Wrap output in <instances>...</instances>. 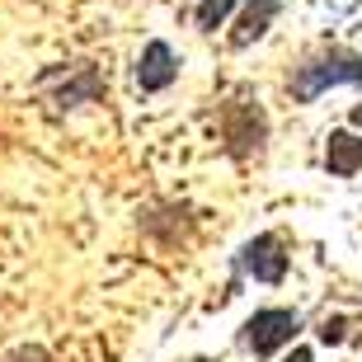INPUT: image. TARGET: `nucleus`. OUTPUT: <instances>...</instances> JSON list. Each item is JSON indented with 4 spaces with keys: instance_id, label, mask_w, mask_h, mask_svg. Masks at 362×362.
Segmentation results:
<instances>
[{
    "instance_id": "obj_14",
    "label": "nucleus",
    "mask_w": 362,
    "mask_h": 362,
    "mask_svg": "<svg viewBox=\"0 0 362 362\" xmlns=\"http://www.w3.org/2000/svg\"><path fill=\"white\" fill-rule=\"evenodd\" d=\"M193 362H212V358H193Z\"/></svg>"
},
{
    "instance_id": "obj_12",
    "label": "nucleus",
    "mask_w": 362,
    "mask_h": 362,
    "mask_svg": "<svg viewBox=\"0 0 362 362\" xmlns=\"http://www.w3.org/2000/svg\"><path fill=\"white\" fill-rule=\"evenodd\" d=\"M282 362H310V349H292V358H282Z\"/></svg>"
},
{
    "instance_id": "obj_1",
    "label": "nucleus",
    "mask_w": 362,
    "mask_h": 362,
    "mask_svg": "<svg viewBox=\"0 0 362 362\" xmlns=\"http://www.w3.org/2000/svg\"><path fill=\"white\" fill-rule=\"evenodd\" d=\"M339 85H362V52L353 47H325L320 57H306L292 71L296 104H315L325 90H339Z\"/></svg>"
},
{
    "instance_id": "obj_3",
    "label": "nucleus",
    "mask_w": 362,
    "mask_h": 362,
    "mask_svg": "<svg viewBox=\"0 0 362 362\" xmlns=\"http://www.w3.org/2000/svg\"><path fill=\"white\" fill-rule=\"evenodd\" d=\"M235 264H240L255 282H273V287H278V282L287 278V255H282V240L273 235V230H264V235H255V240H245L240 255H235Z\"/></svg>"
},
{
    "instance_id": "obj_4",
    "label": "nucleus",
    "mask_w": 362,
    "mask_h": 362,
    "mask_svg": "<svg viewBox=\"0 0 362 362\" xmlns=\"http://www.w3.org/2000/svg\"><path fill=\"white\" fill-rule=\"evenodd\" d=\"M179 81V57H175V47L170 42H146L141 47V62H136V85L146 94H160V90H170V85Z\"/></svg>"
},
{
    "instance_id": "obj_6",
    "label": "nucleus",
    "mask_w": 362,
    "mask_h": 362,
    "mask_svg": "<svg viewBox=\"0 0 362 362\" xmlns=\"http://www.w3.org/2000/svg\"><path fill=\"white\" fill-rule=\"evenodd\" d=\"M62 76H66V85L57 90V108H81V104H94V99L104 94V76H99L90 62H81V66H66Z\"/></svg>"
},
{
    "instance_id": "obj_9",
    "label": "nucleus",
    "mask_w": 362,
    "mask_h": 362,
    "mask_svg": "<svg viewBox=\"0 0 362 362\" xmlns=\"http://www.w3.org/2000/svg\"><path fill=\"white\" fill-rule=\"evenodd\" d=\"M230 10H235V0H198V10H193V14H198V28H202V33H216V28L226 24Z\"/></svg>"
},
{
    "instance_id": "obj_7",
    "label": "nucleus",
    "mask_w": 362,
    "mask_h": 362,
    "mask_svg": "<svg viewBox=\"0 0 362 362\" xmlns=\"http://www.w3.org/2000/svg\"><path fill=\"white\" fill-rule=\"evenodd\" d=\"M325 170L334 179H353L362 170V136L353 132H329V141H325Z\"/></svg>"
},
{
    "instance_id": "obj_13",
    "label": "nucleus",
    "mask_w": 362,
    "mask_h": 362,
    "mask_svg": "<svg viewBox=\"0 0 362 362\" xmlns=\"http://www.w3.org/2000/svg\"><path fill=\"white\" fill-rule=\"evenodd\" d=\"M349 122H353V127H362V104H353V113H349Z\"/></svg>"
},
{
    "instance_id": "obj_5",
    "label": "nucleus",
    "mask_w": 362,
    "mask_h": 362,
    "mask_svg": "<svg viewBox=\"0 0 362 362\" xmlns=\"http://www.w3.org/2000/svg\"><path fill=\"white\" fill-rule=\"evenodd\" d=\"M240 113H245L240 122L226 118V141H230V151L245 160V156H259V151H264V132H269V122H264L259 104H250V99H240Z\"/></svg>"
},
{
    "instance_id": "obj_2",
    "label": "nucleus",
    "mask_w": 362,
    "mask_h": 362,
    "mask_svg": "<svg viewBox=\"0 0 362 362\" xmlns=\"http://www.w3.org/2000/svg\"><path fill=\"white\" fill-rule=\"evenodd\" d=\"M296 334H301V315H296V310H287V306H264V310H255V315L245 320L240 344L255 353V358H273V353L287 349Z\"/></svg>"
},
{
    "instance_id": "obj_8",
    "label": "nucleus",
    "mask_w": 362,
    "mask_h": 362,
    "mask_svg": "<svg viewBox=\"0 0 362 362\" xmlns=\"http://www.w3.org/2000/svg\"><path fill=\"white\" fill-rule=\"evenodd\" d=\"M278 10H282V0H245V14H240V24H235V33H230V47L259 42L269 33V24L278 19Z\"/></svg>"
},
{
    "instance_id": "obj_11",
    "label": "nucleus",
    "mask_w": 362,
    "mask_h": 362,
    "mask_svg": "<svg viewBox=\"0 0 362 362\" xmlns=\"http://www.w3.org/2000/svg\"><path fill=\"white\" fill-rule=\"evenodd\" d=\"M320 339H325V344H344V320H325Z\"/></svg>"
},
{
    "instance_id": "obj_10",
    "label": "nucleus",
    "mask_w": 362,
    "mask_h": 362,
    "mask_svg": "<svg viewBox=\"0 0 362 362\" xmlns=\"http://www.w3.org/2000/svg\"><path fill=\"white\" fill-rule=\"evenodd\" d=\"M5 362H52V353H47V349H38V344H28V349H14Z\"/></svg>"
}]
</instances>
